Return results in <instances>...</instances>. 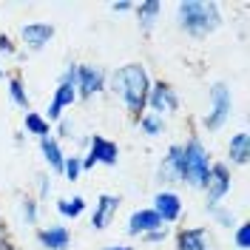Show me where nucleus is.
Instances as JSON below:
<instances>
[{
    "instance_id": "39448f33",
    "label": "nucleus",
    "mask_w": 250,
    "mask_h": 250,
    "mask_svg": "<svg viewBox=\"0 0 250 250\" xmlns=\"http://www.w3.org/2000/svg\"><path fill=\"white\" fill-rule=\"evenodd\" d=\"M74 83H77V65H74V68H68V71L62 74L60 85H57V94H54V100H51V105H48V120H60L62 108H65V105H71V103L77 100Z\"/></svg>"
},
{
    "instance_id": "bb28decb",
    "label": "nucleus",
    "mask_w": 250,
    "mask_h": 250,
    "mask_svg": "<svg viewBox=\"0 0 250 250\" xmlns=\"http://www.w3.org/2000/svg\"><path fill=\"white\" fill-rule=\"evenodd\" d=\"M210 210H213V216H216L219 222L225 225V228H230V225H233V216H230L228 210H219V208H210Z\"/></svg>"
},
{
    "instance_id": "f8f14e48",
    "label": "nucleus",
    "mask_w": 250,
    "mask_h": 250,
    "mask_svg": "<svg viewBox=\"0 0 250 250\" xmlns=\"http://www.w3.org/2000/svg\"><path fill=\"white\" fill-rule=\"evenodd\" d=\"M51 37H54V29L48 23H29V26H23V40H26V46L31 51H40Z\"/></svg>"
},
{
    "instance_id": "dca6fc26",
    "label": "nucleus",
    "mask_w": 250,
    "mask_h": 250,
    "mask_svg": "<svg viewBox=\"0 0 250 250\" xmlns=\"http://www.w3.org/2000/svg\"><path fill=\"white\" fill-rule=\"evenodd\" d=\"M179 250H210V239L205 228H190L179 233Z\"/></svg>"
},
{
    "instance_id": "b1692460",
    "label": "nucleus",
    "mask_w": 250,
    "mask_h": 250,
    "mask_svg": "<svg viewBox=\"0 0 250 250\" xmlns=\"http://www.w3.org/2000/svg\"><path fill=\"white\" fill-rule=\"evenodd\" d=\"M80 168H83V162H80V156H68V159L62 162V173H65V176H68L71 182H74V179L80 176Z\"/></svg>"
},
{
    "instance_id": "aec40b11",
    "label": "nucleus",
    "mask_w": 250,
    "mask_h": 250,
    "mask_svg": "<svg viewBox=\"0 0 250 250\" xmlns=\"http://www.w3.org/2000/svg\"><path fill=\"white\" fill-rule=\"evenodd\" d=\"M140 125H142V131H145L148 137H159V134L165 131V120L156 117V114H145V117L140 120Z\"/></svg>"
},
{
    "instance_id": "473e14b6",
    "label": "nucleus",
    "mask_w": 250,
    "mask_h": 250,
    "mask_svg": "<svg viewBox=\"0 0 250 250\" xmlns=\"http://www.w3.org/2000/svg\"><path fill=\"white\" fill-rule=\"evenodd\" d=\"M0 77H3V71H0Z\"/></svg>"
},
{
    "instance_id": "a211bd4d",
    "label": "nucleus",
    "mask_w": 250,
    "mask_h": 250,
    "mask_svg": "<svg viewBox=\"0 0 250 250\" xmlns=\"http://www.w3.org/2000/svg\"><path fill=\"white\" fill-rule=\"evenodd\" d=\"M40 148H43V156H46V162L54 168V171H62V154H60V148H57V142L51 140V137H43L40 140Z\"/></svg>"
},
{
    "instance_id": "4be33fe9",
    "label": "nucleus",
    "mask_w": 250,
    "mask_h": 250,
    "mask_svg": "<svg viewBox=\"0 0 250 250\" xmlns=\"http://www.w3.org/2000/svg\"><path fill=\"white\" fill-rule=\"evenodd\" d=\"M57 210H60L62 216H71V219H77L80 213H83V210H85V202H83V199H80V196H74V199H71V202H68V199H62V202L57 205Z\"/></svg>"
},
{
    "instance_id": "c756f323",
    "label": "nucleus",
    "mask_w": 250,
    "mask_h": 250,
    "mask_svg": "<svg viewBox=\"0 0 250 250\" xmlns=\"http://www.w3.org/2000/svg\"><path fill=\"white\" fill-rule=\"evenodd\" d=\"M48 190H51V182H48V176H40V196H48Z\"/></svg>"
},
{
    "instance_id": "ddd939ff",
    "label": "nucleus",
    "mask_w": 250,
    "mask_h": 250,
    "mask_svg": "<svg viewBox=\"0 0 250 250\" xmlns=\"http://www.w3.org/2000/svg\"><path fill=\"white\" fill-rule=\"evenodd\" d=\"M162 228V219L156 216L154 210H134L131 213V222H128V233H151V230H159Z\"/></svg>"
},
{
    "instance_id": "9b49d317",
    "label": "nucleus",
    "mask_w": 250,
    "mask_h": 250,
    "mask_svg": "<svg viewBox=\"0 0 250 250\" xmlns=\"http://www.w3.org/2000/svg\"><path fill=\"white\" fill-rule=\"evenodd\" d=\"M154 213L162 222H176L182 213V202L176 193H156L154 196Z\"/></svg>"
},
{
    "instance_id": "7ed1b4c3",
    "label": "nucleus",
    "mask_w": 250,
    "mask_h": 250,
    "mask_svg": "<svg viewBox=\"0 0 250 250\" xmlns=\"http://www.w3.org/2000/svg\"><path fill=\"white\" fill-rule=\"evenodd\" d=\"M210 176V159L205 145L196 137L182 148V182H188L190 188H205Z\"/></svg>"
},
{
    "instance_id": "1a4fd4ad",
    "label": "nucleus",
    "mask_w": 250,
    "mask_h": 250,
    "mask_svg": "<svg viewBox=\"0 0 250 250\" xmlns=\"http://www.w3.org/2000/svg\"><path fill=\"white\" fill-rule=\"evenodd\" d=\"M159 182H182V145H171L159 162Z\"/></svg>"
},
{
    "instance_id": "2eb2a0df",
    "label": "nucleus",
    "mask_w": 250,
    "mask_h": 250,
    "mask_svg": "<svg viewBox=\"0 0 250 250\" xmlns=\"http://www.w3.org/2000/svg\"><path fill=\"white\" fill-rule=\"evenodd\" d=\"M37 239H40V245L48 248V250H65L68 242H71V236H68V230H65L62 225H54V228H48V230H40Z\"/></svg>"
},
{
    "instance_id": "f03ea898",
    "label": "nucleus",
    "mask_w": 250,
    "mask_h": 250,
    "mask_svg": "<svg viewBox=\"0 0 250 250\" xmlns=\"http://www.w3.org/2000/svg\"><path fill=\"white\" fill-rule=\"evenodd\" d=\"M179 26L193 34V37H205L213 29H219L222 17H219V6L216 3H199V0H188L179 3Z\"/></svg>"
},
{
    "instance_id": "9d476101",
    "label": "nucleus",
    "mask_w": 250,
    "mask_h": 250,
    "mask_svg": "<svg viewBox=\"0 0 250 250\" xmlns=\"http://www.w3.org/2000/svg\"><path fill=\"white\" fill-rule=\"evenodd\" d=\"M74 88H80L83 97H91L103 88V71L100 68H91V65H77V83Z\"/></svg>"
},
{
    "instance_id": "6ab92c4d",
    "label": "nucleus",
    "mask_w": 250,
    "mask_h": 250,
    "mask_svg": "<svg viewBox=\"0 0 250 250\" xmlns=\"http://www.w3.org/2000/svg\"><path fill=\"white\" fill-rule=\"evenodd\" d=\"M228 154H230L236 165H245L248 162V134H236L230 145H228Z\"/></svg>"
},
{
    "instance_id": "f3484780",
    "label": "nucleus",
    "mask_w": 250,
    "mask_h": 250,
    "mask_svg": "<svg viewBox=\"0 0 250 250\" xmlns=\"http://www.w3.org/2000/svg\"><path fill=\"white\" fill-rule=\"evenodd\" d=\"M159 12H162V6L159 3H142V6H137V17H140V29L142 31H151L156 23V17H159Z\"/></svg>"
},
{
    "instance_id": "f257e3e1",
    "label": "nucleus",
    "mask_w": 250,
    "mask_h": 250,
    "mask_svg": "<svg viewBox=\"0 0 250 250\" xmlns=\"http://www.w3.org/2000/svg\"><path fill=\"white\" fill-rule=\"evenodd\" d=\"M114 91L125 100L128 111L140 114L148 103V91H151V80H148V71L142 68L140 62H131V65H123L114 71Z\"/></svg>"
},
{
    "instance_id": "7c9ffc66",
    "label": "nucleus",
    "mask_w": 250,
    "mask_h": 250,
    "mask_svg": "<svg viewBox=\"0 0 250 250\" xmlns=\"http://www.w3.org/2000/svg\"><path fill=\"white\" fill-rule=\"evenodd\" d=\"M111 9H114V12H128V9H131V3H114Z\"/></svg>"
},
{
    "instance_id": "423d86ee",
    "label": "nucleus",
    "mask_w": 250,
    "mask_h": 250,
    "mask_svg": "<svg viewBox=\"0 0 250 250\" xmlns=\"http://www.w3.org/2000/svg\"><path fill=\"white\" fill-rule=\"evenodd\" d=\"M145 105H151V111H156V117L159 114H173V111L179 108V97H176V91L168 83H156L148 91V103Z\"/></svg>"
},
{
    "instance_id": "0eeeda50",
    "label": "nucleus",
    "mask_w": 250,
    "mask_h": 250,
    "mask_svg": "<svg viewBox=\"0 0 250 250\" xmlns=\"http://www.w3.org/2000/svg\"><path fill=\"white\" fill-rule=\"evenodd\" d=\"M208 208H216L222 202V196L230 190V173H228V165H210V176H208Z\"/></svg>"
},
{
    "instance_id": "2f4dec72",
    "label": "nucleus",
    "mask_w": 250,
    "mask_h": 250,
    "mask_svg": "<svg viewBox=\"0 0 250 250\" xmlns=\"http://www.w3.org/2000/svg\"><path fill=\"white\" fill-rule=\"evenodd\" d=\"M105 250H134V248H105Z\"/></svg>"
},
{
    "instance_id": "20e7f679",
    "label": "nucleus",
    "mask_w": 250,
    "mask_h": 250,
    "mask_svg": "<svg viewBox=\"0 0 250 250\" xmlns=\"http://www.w3.org/2000/svg\"><path fill=\"white\" fill-rule=\"evenodd\" d=\"M230 111H233V97H230V88H228L225 83H216V85L210 88V111H208V117L202 120L205 128H210V131L222 128L225 120L230 117Z\"/></svg>"
},
{
    "instance_id": "412c9836",
    "label": "nucleus",
    "mask_w": 250,
    "mask_h": 250,
    "mask_svg": "<svg viewBox=\"0 0 250 250\" xmlns=\"http://www.w3.org/2000/svg\"><path fill=\"white\" fill-rule=\"evenodd\" d=\"M26 128H29L34 137H40V140H43V137H48V123L40 117V114H34V111H31V114H26Z\"/></svg>"
},
{
    "instance_id": "a878e982",
    "label": "nucleus",
    "mask_w": 250,
    "mask_h": 250,
    "mask_svg": "<svg viewBox=\"0 0 250 250\" xmlns=\"http://www.w3.org/2000/svg\"><path fill=\"white\" fill-rule=\"evenodd\" d=\"M23 219L34 225V219H37V205L31 202V199H23Z\"/></svg>"
},
{
    "instance_id": "6e6552de",
    "label": "nucleus",
    "mask_w": 250,
    "mask_h": 250,
    "mask_svg": "<svg viewBox=\"0 0 250 250\" xmlns=\"http://www.w3.org/2000/svg\"><path fill=\"white\" fill-rule=\"evenodd\" d=\"M117 156H120L117 142L103 140V137H94L91 140V154H88V159L83 162V168H91V165H97V162H103V165H117Z\"/></svg>"
},
{
    "instance_id": "393cba45",
    "label": "nucleus",
    "mask_w": 250,
    "mask_h": 250,
    "mask_svg": "<svg viewBox=\"0 0 250 250\" xmlns=\"http://www.w3.org/2000/svg\"><path fill=\"white\" fill-rule=\"evenodd\" d=\"M236 245H239L242 250L250 248V228L248 225H239V230H236Z\"/></svg>"
},
{
    "instance_id": "cd10ccee",
    "label": "nucleus",
    "mask_w": 250,
    "mask_h": 250,
    "mask_svg": "<svg viewBox=\"0 0 250 250\" xmlns=\"http://www.w3.org/2000/svg\"><path fill=\"white\" fill-rule=\"evenodd\" d=\"M0 51H6V54H12V51H15V46H12V40H9L6 34H0Z\"/></svg>"
},
{
    "instance_id": "4468645a",
    "label": "nucleus",
    "mask_w": 250,
    "mask_h": 250,
    "mask_svg": "<svg viewBox=\"0 0 250 250\" xmlns=\"http://www.w3.org/2000/svg\"><path fill=\"white\" fill-rule=\"evenodd\" d=\"M117 208H120V196H100V202L94 208V216H91L94 230H103L111 222V216L117 213Z\"/></svg>"
},
{
    "instance_id": "5701e85b",
    "label": "nucleus",
    "mask_w": 250,
    "mask_h": 250,
    "mask_svg": "<svg viewBox=\"0 0 250 250\" xmlns=\"http://www.w3.org/2000/svg\"><path fill=\"white\" fill-rule=\"evenodd\" d=\"M9 94H12L15 105L29 108V97H26V88H23V83H20V80H12V83H9Z\"/></svg>"
},
{
    "instance_id": "c85d7f7f",
    "label": "nucleus",
    "mask_w": 250,
    "mask_h": 250,
    "mask_svg": "<svg viewBox=\"0 0 250 250\" xmlns=\"http://www.w3.org/2000/svg\"><path fill=\"white\" fill-rule=\"evenodd\" d=\"M145 239H148V242H162V239H165V230H162V228H159V230H151V233H145Z\"/></svg>"
}]
</instances>
